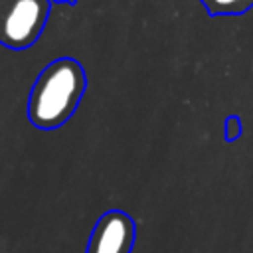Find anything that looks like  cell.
I'll use <instances>...</instances> for the list:
<instances>
[{
  "mask_svg": "<svg viewBox=\"0 0 253 253\" xmlns=\"http://www.w3.org/2000/svg\"><path fill=\"white\" fill-rule=\"evenodd\" d=\"M85 89L83 69L71 59H57L45 67L30 97V119L36 126L53 128L69 119Z\"/></svg>",
  "mask_w": 253,
  "mask_h": 253,
  "instance_id": "obj_1",
  "label": "cell"
},
{
  "mask_svg": "<svg viewBox=\"0 0 253 253\" xmlns=\"http://www.w3.org/2000/svg\"><path fill=\"white\" fill-rule=\"evenodd\" d=\"M45 14V0H14L0 20V40L12 47L32 43L42 32Z\"/></svg>",
  "mask_w": 253,
  "mask_h": 253,
  "instance_id": "obj_2",
  "label": "cell"
},
{
  "mask_svg": "<svg viewBox=\"0 0 253 253\" xmlns=\"http://www.w3.org/2000/svg\"><path fill=\"white\" fill-rule=\"evenodd\" d=\"M134 239V225L123 211L105 213L89 241L87 253H130Z\"/></svg>",
  "mask_w": 253,
  "mask_h": 253,
  "instance_id": "obj_3",
  "label": "cell"
},
{
  "mask_svg": "<svg viewBox=\"0 0 253 253\" xmlns=\"http://www.w3.org/2000/svg\"><path fill=\"white\" fill-rule=\"evenodd\" d=\"M211 12H239L251 4V0H206Z\"/></svg>",
  "mask_w": 253,
  "mask_h": 253,
  "instance_id": "obj_4",
  "label": "cell"
}]
</instances>
